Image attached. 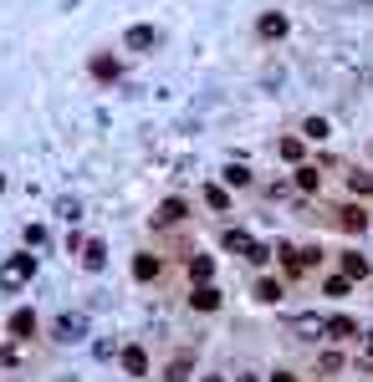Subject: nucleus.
Masks as SVG:
<instances>
[{"label":"nucleus","mask_w":373,"mask_h":382,"mask_svg":"<svg viewBox=\"0 0 373 382\" xmlns=\"http://www.w3.org/2000/svg\"><path fill=\"white\" fill-rule=\"evenodd\" d=\"M31 275H36V255H10L6 265H0V285H6V291H21Z\"/></svg>","instance_id":"obj_1"},{"label":"nucleus","mask_w":373,"mask_h":382,"mask_svg":"<svg viewBox=\"0 0 373 382\" xmlns=\"http://www.w3.org/2000/svg\"><path fill=\"white\" fill-rule=\"evenodd\" d=\"M287 332H291V336H302V341H317V336H327V316L302 311V316H291V321H287Z\"/></svg>","instance_id":"obj_2"},{"label":"nucleus","mask_w":373,"mask_h":382,"mask_svg":"<svg viewBox=\"0 0 373 382\" xmlns=\"http://www.w3.org/2000/svg\"><path fill=\"white\" fill-rule=\"evenodd\" d=\"M87 336V316H77V311H67L57 321V341H82Z\"/></svg>","instance_id":"obj_3"},{"label":"nucleus","mask_w":373,"mask_h":382,"mask_svg":"<svg viewBox=\"0 0 373 382\" xmlns=\"http://www.w3.org/2000/svg\"><path fill=\"white\" fill-rule=\"evenodd\" d=\"M256 31H261L266 41H281V36H287V16H281V10H266V16H261V26H256Z\"/></svg>","instance_id":"obj_4"},{"label":"nucleus","mask_w":373,"mask_h":382,"mask_svg":"<svg viewBox=\"0 0 373 382\" xmlns=\"http://www.w3.org/2000/svg\"><path fill=\"white\" fill-rule=\"evenodd\" d=\"M189 306H195V311H220V291H215L210 281H200V291L189 296Z\"/></svg>","instance_id":"obj_5"},{"label":"nucleus","mask_w":373,"mask_h":382,"mask_svg":"<svg viewBox=\"0 0 373 382\" xmlns=\"http://www.w3.org/2000/svg\"><path fill=\"white\" fill-rule=\"evenodd\" d=\"M77 255H82V265H87V270H102V265H108V250H102V240H87L82 250H77Z\"/></svg>","instance_id":"obj_6"},{"label":"nucleus","mask_w":373,"mask_h":382,"mask_svg":"<svg viewBox=\"0 0 373 382\" xmlns=\"http://www.w3.org/2000/svg\"><path fill=\"white\" fill-rule=\"evenodd\" d=\"M123 372H128V377H144V372H149L144 347H123Z\"/></svg>","instance_id":"obj_7"},{"label":"nucleus","mask_w":373,"mask_h":382,"mask_svg":"<svg viewBox=\"0 0 373 382\" xmlns=\"http://www.w3.org/2000/svg\"><path fill=\"white\" fill-rule=\"evenodd\" d=\"M184 219V199H164L159 214H153V225H179Z\"/></svg>","instance_id":"obj_8"},{"label":"nucleus","mask_w":373,"mask_h":382,"mask_svg":"<svg viewBox=\"0 0 373 382\" xmlns=\"http://www.w3.org/2000/svg\"><path fill=\"white\" fill-rule=\"evenodd\" d=\"M123 46H128V51H149V46H153V26H133V31L123 36Z\"/></svg>","instance_id":"obj_9"},{"label":"nucleus","mask_w":373,"mask_h":382,"mask_svg":"<svg viewBox=\"0 0 373 382\" xmlns=\"http://www.w3.org/2000/svg\"><path fill=\"white\" fill-rule=\"evenodd\" d=\"M343 275H348V281H363V275H368V255L348 250V255H343Z\"/></svg>","instance_id":"obj_10"},{"label":"nucleus","mask_w":373,"mask_h":382,"mask_svg":"<svg viewBox=\"0 0 373 382\" xmlns=\"http://www.w3.org/2000/svg\"><path fill=\"white\" fill-rule=\"evenodd\" d=\"M338 225L348 230V234H358V230H368V214H363V209H358V204H348V209H343V214H338Z\"/></svg>","instance_id":"obj_11"},{"label":"nucleus","mask_w":373,"mask_h":382,"mask_svg":"<svg viewBox=\"0 0 373 382\" xmlns=\"http://www.w3.org/2000/svg\"><path fill=\"white\" fill-rule=\"evenodd\" d=\"M36 332V311H16L10 316V336H31Z\"/></svg>","instance_id":"obj_12"},{"label":"nucleus","mask_w":373,"mask_h":382,"mask_svg":"<svg viewBox=\"0 0 373 382\" xmlns=\"http://www.w3.org/2000/svg\"><path fill=\"white\" fill-rule=\"evenodd\" d=\"M133 275H138V281H153V275H159V255H138L133 260Z\"/></svg>","instance_id":"obj_13"},{"label":"nucleus","mask_w":373,"mask_h":382,"mask_svg":"<svg viewBox=\"0 0 373 382\" xmlns=\"http://www.w3.org/2000/svg\"><path fill=\"white\" fill-rule=\"evenodd\" d=\"M93 77L113 82V77H118V57H93Z\"/></svg>","instance_id":"obj_14"},{"label":"nucleus","mask_w":373,"mask_h":382,"mask_svg":"<svg viewBox=\"0 0 373 382\" xmlns=\"http://www.w3.org/2000/svg\"><path fill=\"white\" fill-rule=\"evenodd\" d=\"M317 183H323V174H317L312 163H302V168H297V189H307V194H317Z\"/></svg>","instance_id":"obj_15"},{"label":"nucleus","mask_w":373,"mask_h":382,"mask_svg":"<svg viewBox=\"0 0 373 382\" xmlns=\"http://www.w3.org/2000/svg\"><path fill=\"white\" fill-rule=\"evenodd\" d=\"M189 275H195V281H210V275H215V260H210V255H195V260H189Z\"/></svg>","instance_id":"obj_16"},{"label":"nucleus","mask_w":373,"mask_h":382,"mask_svg":"<svg viewBox=\"0 0 373 382\" xmlns=\"http://www.w3.org/2000/svg\"><path fill=\"white\" fill-rule=\"evenodd\" d=\"M358 326H353V316H332L327 321V336H353Z\"/></svg>","instance_id":"obj_17"},{"label":"nucleus","mask_w":373,"mask_h":382,"mask_svg":"<svg viewBox=\"0 0 373 382\" xmlns=\"http://www.w3.org/2000/svg\"><path fill=\"white\" fill-rule=\"evenodd\" d=\"M256 301H266V306L281 301V281H261V285H256Z\"/></svg>","instance_id":"obj_18"},{"label":"nucleus","mask_w":373,"mask_h":382,"mask_svg":"<svg viewBox=\"0 0 373 382\" xmlns=\"http://www.w3.org/2000/svg\"><path fill=\"white\" fill-rule=\"evenodd\" d=\"M302 133H307V138H317V143H327V133H332V128L323 123V117H307V128H302Z\"/></svg>","instance_id":"obj_19"},{"label":"nucleus","mask_w":373,"mask_h":382,"mask_svg":"<svg viewBox=\"0 0 373 382\" xmlns=\"http://www.w3.org/2000/svg\"><path fill=\"white\" fill-rule=\"evenodd\" d=\"M281 158H287V163H302V138H281Z\"/></svg>","instance_id":"obj_20"},{"label":"nucleus","mask_w":373,"mask_h":382,"mask_svg":"<svg viewBox=\"0 0 373 382\" xmlns=\"http://www.w3.org/2000/svg\"><path fill=\"white\" fill-rule=\"evenodd\" d=\"M225 250H251V234L246 230H225Z\"/></svg>","instance_id":"obj_21"},{"label":"nucleus","mask_w":373,"mask_h":382,"mask_svg":"<svg viewBox=\"0 0 373 382\" xmlns=\"http://www.w3.org/2000/svg\"><path fill=\"white\" fill-rule=\"evenodd\" d=\"M225 183H230V189H240V183H251V174H246L240 163H230V168H225Z\"/></svg>","instance_id":"obj_22"},{"label":"nucleus","mask_w":373,"mask_h":382,"mask_svg":"<svg viewBox=\"0 0 373 382\" xmlns=\"http://www.w3.org/2000/svg\"><path fill=\"white\" fill-rule=\"evenodd\" d=\"M189 377V357H179L174 367H169V377H164V382H184Z\"/></svg>","instance_id":"obj_23"},{"label":"nucleus","mask_w":373,"mask_h":382,"mask_svg":"<svg viewBox=\"0 0 373 382\" xmlns=\"http://www.w3.org/2000/svg\"><path fill=\"white\" fill-rule=\"evenodd\" d=\"M348 189H353V194H373V179H368V174H353Z\"/></svg>","instance_id":"obj_24"},{"label":"nucleus","mask_w":373,"mask_h":382,"mask_svg":"<svg viewBox=\"0 0 373 382\" xmlns=\"http://www.w3.org/2000/svg\"><path fill=\"white\" fill-rule=\"evenodd\" d=\"M327 296H348V275H332V281H327Z\"/></svg>","instance_id":"obj_25"},{"label":"nucleus","mask_w":373,"mask_h":382,"mask_svg":"<svg viewBox=\"0 0 373 382\" xmlns=\"http://www.w3.org/2000/svg\"><path fill=\"white\" fill-rule=\"evenodd\" d=\"M26 245H46V230L41 225H26Z\"/></svg>","instance_id":"obj_26"},{"label":"nucleus","mask_w":373,"mask_h":382,"mask_svg":"<svg viewBox=\"0 0 373 382\" xmlns=\"http://www.w3.org/2000/svg\"><path fill=\"white\" fill-rule=\"evenodd\" d=\"M271 382H297V377H291V372H276V377H271Z\"/></svg>","instance_id":"obj_27"},{"label":"nucleus","mask_w":373,"mask_h":382,"mask_svg":"<svg viewBox=\"0 0 373 382\" xmlns=\"http://www.w3.org/2000/svg\"><path fill=\"white\" fill-rule=\"evenodd\" d=\"M368 357H373V336H368Z\"/></svg>","instance_id":"obj_28"},{"label":"nucleus","mask_w":373,"mask_h":382,"mask_svg":"<svg viewBox=\"0 0 373 382\" xmlns=\"http://www.w3.org/2000/svg\"><path fill=\"white\" fill-rule=\"evenodd\" d=\"M200 382H220V377H200Z\"/></svg>","instance_id":"obj_29"},{"label":"nucleus","mask_w":373,"mask_h":382,"mask_svg":"<svg viewBox=\"0 0 373 382\" xmlns=\"http://www.w3.org/2000/svg\"><path fill=\"white\" fill-rule=\"evenodd\" d=\"M236 382H256V377H236Z\"/></svg>","instance_id":"obj_30"},{"label":"nucleus","mask_w":373,"mask_h":382,"mask_svg":"<svg viewBox=\"0 0 373 382\" xmlns=\"http://www.w3.org/2000/svg\"><path fill=\"white\" fill-rule=\"evenodd\" d=\"M0 189H6V179H0Z\"/></svg>","instance_id":"obj_31"}]
</instances>
